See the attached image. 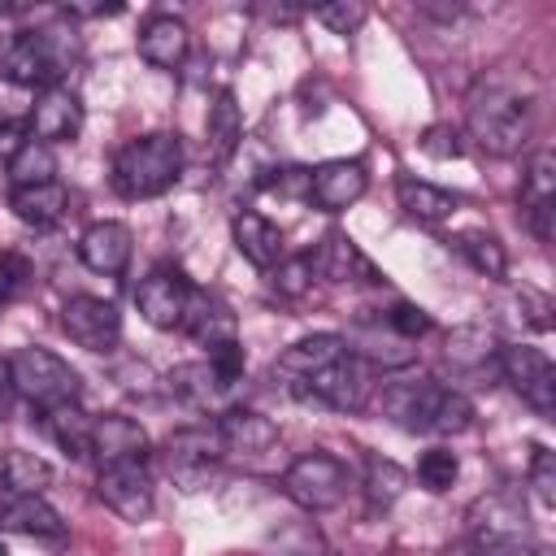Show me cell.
I'll return each mask as SVG.
<instances>
[{
  "mask_svg": "<svg viewBox=\"0 0 556 556\" xmlns=\"http://www.w3.org/2000/svg\"><path fill=\"white\" fill-rule=\"evenodd\" d=\"M182 330H187L195 343H204L208 352L222 348V343H235V339H239V321H235V313H230L217 295H208V291H195V295H191L187 317H182Z\"/></svg>",
  "mask_w": 556,
  "mask_h": 556,
  "instance_id": "cell-28",
  "label": "cell"
},
{
  "mask_svg": "<svg viewBox=\"0 0 556 556\" xmlns=\"http://www.w3.org/2000/svg\"><path fill=\"white\" fill-rule=\"evenodd\" d=\"M0 486L17 491V495H43V486H52V465L43 456H35V452L9 447L0 456Z\"/></svg>",
  "mask_w": 556,
  "mask_h": 556,
  "instance_id": "cell-33",
  "label": "cell"
},
{
  "mask_svg": "<svg viewBox=\"0 0 556 556\" xmlns=\"http://www.w3.org/2000/svg\"><path fill=\"white\" fill-rule=\"evenodd\" d=\"M539 96L530 78L513 70L482 74L465 96V130L486 156H517L534 135Z\"/></svg>",
  "mask_w": 556,
  "mask_h": 556,
  "instance_id": "cell-1",
  "label": "cell"
},
{
  "mask_svg": "<svg viewBox=\"0 0 556 556\" xmlns=\"http://www.w3.org/2000/svg\"><path fill=\"white\" fill-rule=\"evenodd\" d=\"M9 208H13V217H17V222H26V226L43 230V226H52V222H61V217H65V208H70V191H65L61 182L13 187V191H9Z\"/></svg>",
  "mask_w": 556,
  "mask_h": 556,
  "instance_id": "cell-29",
  "label": "cell"
},
{
  "mask_svg": "<svg viewBox=\"0 0 556 556\" xmlns=\"http://www.w3.org/2000/svg\"><path fill=\"white\" fill-rule=\"evenodd\" d=\"M395 200H400V208L413 222H426V226H434V222H443V217L456 213V195L452 191H443V187H434L426 178H413V174H400L395 178Z\"/></svg>",
  "mask_w": 556,
  "mask_h": 556,
  "instance_id": "cell-30",
  "label": "cell"
},
{
  "mask_svg": "<svg viewBox=\"0 0 556 556\" xmlns=\"http://www.w3.org/2000/svg\"><path fill=\"white\" fill-rule=\"evenodd\" d=\"M313 261V274H321L326 282H339V287H369V282H382V274H378V265L365 256V248L352 239V235H343V230H330L321 243H317V252L308 256Z\"/></svg>",
  "mask_w": 556,
  "mask_h": 556,
  "instance_id": "cell-15",
  "label": "cell"
},
{
  "mask_svg": "<svg viewBox=\"0 0 556 556\" xmlns=\"http://www.w3.org/2000/svg\"><path fill=\"white\" fill-rule=\"evenodd\" d=\"M530 486H534V495H539V504H556V456L547 452V447H534V456H530Z\"/></svg>",
  "mask_w": 556,
  "mask_h": 556,
  "instance_id": "cell-42",
  "label": "cell"
},
{
  "mask_svg": "<svg viewBox=\"0 0 556 556\" xmlns=\"http://www.w3.org/2000/svg\"><path fill=\"white\" fill-rule=\"evenodd\" d=\"M530 556H552V547H543V543H534V547H530Z\"/></svg>",
  "mask_w": 556,
  "mask_h": 556,
  "instance_id": "cell-47",
  "label": "cell"
},
{
  "mask_svg": "<svg viewBox=\"0 0 556 556\" xmlns=\"http://www.w3.org/2000/svg\"><path fill=\"white\" fill-rule=\"evenodd\" d=\"M130 252H135V239H130L126 222H91L78 235V261L91 274H104V278L122 274L130 265Z\"/></svg>",
  "mask_w": 556,
  "mask_h": 556,
  "instance_id": "cell-21",
  "label": "cell"
},
{
  "mask_svg": "<svg viewBox=\"0 0 556 556\" xmlns=\"http://www.w3.org/2000/svg\"><path fill=\"white\" fill-rule=\"evenodd\" d=\"M421 148H426L430 156H460V135H456L452 126H430V130L421 135Z\"/></svg>",
  "mask_w": 556,
  "mask_h": 556,
  "instance_id": "cell-44",
  "label": "cell"
},
{
  "mask_svg": "<svg viewBox=\"0 0 556 556\" xmlns=\"http://www.w3.org/2000/svg\"><path fill=\"white\" fill-rule=\"evenodd\" d=\"M4 408H9V374H0V417H4Z\"/></svg>",
  "mask_w": 556,
  "mask_h": 556,
  "instance_id": "cell-46",
  "label": "cell"
},
{
  "mask_svg": "<svg viewBox=\"0 0 556 556\" xmlns=\"http://www.w3.org/2000/svg\"><path fill=\"white\" fill-rule=\"evenodd\" d=\"M230 239H235L239 256H243L248 265H256V269H274V265L282 261V230H278L265 213H256V208L235 213Z\"/></svg>",
  "mask_w": 556,
  "mask_h": 556,
  "instance_id": "cell-25",
  "label": "cell"
},
{
  "mask_svg": "<svg viewBox=\"0 0 556 556\" xmlns=\"http://www.w3.org/2000/svg\"><path fill=\"white\" fill-rule=\"evenodd\" d=\"M208 365L217 369V378H222L226 387H235V382L243 378V365H248V352H243V343L235 339V343H222V348H213V352H208Z\"/></svg>",
  "mask_w": 556,
  "mask_h": 556,
  "instance_id": "cell-43",
  "label": "cell"
},
{
  "mask_svg": "<svg viewBox=\"0 0 556 556\" xmlns=\"http://www.w3.org/2000/svg\"><path fill=\"white\" fill-rule=\"evenodd\" d=\"M348 486H352V473H348V465H343L339 456H330V452H304V456H295V460L287 465V473H282L287 500L300 504L304 513H326V508L343 504Z\"/></svg>",
  "mask_w": 556,
  "mask_h": 556,
  "instance_id": "cell-7",
  "label": "cell"
},
{
  "mask_svg": "<svg viewBox=\"0 0 556 556\" xmlns=\"http://www.w3.org/2000/svg\"><path fill=\"white\" fill-rule=\"evenodd\" d=\"M61 330L87 348V352H113L122 343V313L113 300H100V295H70L65 308H61Z\"/></svg>",
  "mask_w": 556,
  "mask_h": 556,
  "instance_id": "cell-12",
  "label": "cell"
},
{
  "mask_svg": "<svg viewBox=\"0 0 556 556\" xmlns=\"http://www.w3.org/2000/svg\"><path fill=\"white\" fill-rule=\"evenodd\" d=\"M269 282H274L278 295L300 300V295L313 287V261H308V256H282V261L269 269Z\"/></svg>",
  "mask_w": 556,
  "mask_h": 556,
  "instance_id": "cell-38",
  "label": "cell"
},
{
  "mask_svg": "<svg viewBox=\"0 0 556 556\" xmlns=\"http://www.w3.org/2000/svg\"><path fill=\"white\" fill-rule=\"evenodd\" d=\"M139 56L152 65V70H178L187 61V48H191V30L182 17L174 13H152L143 26H139V39H135Z\"/></svg>",
  "mask_w": 556,
  "mask_h": 556,
  "instance_id": "cell-23",
  "label": "cell"
},
{
  "mask_svg": "<svg viewBox=\"0 0 556 556\" xmlns=\"http://www.w3.org/2000/svg\"><path fill=\"white\" fill-rule=\"evenodd\" d=\"M91 421H96V417H87L78 400H74V404L43 408V430H48V439H52L65 456H74V460L91 456Z\"/></svg>",
  "mask_w": 556,
  "mask_h": 556,
  "instance_id": "cell-32",
  "label": "cell"
},
{
  "mask_svg": "<svg viewBox=\"0 0 556 556\" xmlns=\"http://www.w3.org/2000/svg\"><path fill=\"white\" fill-rule=\"evenodd\" d=\"M382 413L408 434H460L473 426V404L439 378H404L382 387Z\"/></svg>",
  "mask_w": 556,
  "mask_h": 556,
  "instance_id": "cell-2",
  "label": "cell"
},
{
  "mask_svg": "<svg viewBox=\"0 0 556 556\" xmlns=\"http://www.w3.org/2000/svg\"><path fill=\"white\" fill-rule=\"evenodd\" d=\"M213 426L222 434V452L226 456H265V452L278 447V426L256 408H243V404L222 408Z\"/></svg>",
  "mask_w": 556,
  "mask_h": 556,
  "instance_id": "cell-20",
  "label": "cell"
},
{
  "mask_svg": "<svg viewBox=\"0 0 556 556\" xmlns=\"http://www.w3.org/2000/svg\"><path fill=\"white\" fill-rule=\"evenodd\" d=\"M500 348L504 343L486 326H456L443 339V361L460 378H482V374H495L500 369Z\"/></svg>",
  "mask_w": 556,
  "mask_h": 556,
  "instance_id": "cell-22",
  "label": "cell"
},
{
  "mask_svg": "<svg viewBox=\"0 0 556 556\" xmlns=\"http://www.w3.org/2000/svg\"><path fill=\"white\" fill-rule=\"evenodd\" d=\"M0 530L30 534V539H61L65 521L43 495H17L0 486Z\"/></svg>",
  "mask_w": 556,
  "mask_h": 556,
  "instance_id": "cell-24",
  "label": "cell"
},
{
  "mask_svg": "<svg viewBox=\"0 0 556 556\" xmlns=\"http://www.w3.org/2000/svg\"><path fill=\"white\" fill-rule=\"evenodd\" d=\"M313 17H317L326 30H334V35H356V30L365 26L369 9H365V4H326V9H317Z\"/></svg>",
  "mask_w": 556,
  "mask_h": 556,
  "instance_id": "cell-41",
  "label": "cell"
},
{
  "mask_svg": "<svg viewBox=\"0 0 556 556\" xmlns=\"http://www.w3.org/2000/svg\"><path fill=\"white\" fill-rule=\"evenodd\" d=\"M9 182L13 187H39V182H56V152L52 143L26 139V148L13 156L9 165Z\"/></svg>",
  "mask_w": 556,
  "mask_h": 556,
  "instance_id": "cell-35",
  "label": "cell"
},
{
  "mask_svg": "<svg viewBox=\"0 0 556 556\" xmlns=\"http://www.w3.org/2000/svg\"><path fill=\"white\" fill-rule=\"evenodd\" d=\"M191 295H195V287H191V278H187L178 265H156V269L135 287L139 317H143L148 326H156V330L182 326Z\"/></svg>",
  "mask_w": 556,
  "mask_h": 556,
  "instance_id": "cell-11",
  "label": "cell"
},
{
  "mask_svg": "<svg viewBox=\"0 0 556 556\" xmlns=\"http://www.w3.org/2000/svg\"><path fill=\"white\" fill-rule=\"evenodd\" d=\"M165 387H169V395H178V400L191 404V408H213V404L230 391V387L217 378V369H213L208 361H187V365L169 369Z\"/></svg>",
  "mask_w": 556,
  "mask_h": 556,
  "instance_id": "cell-31",
  "label": "cell"
},
{
  "mask_svg": "<svg viewBox=\"0 0 556 556\" xmlns=\"http://www.w3.org/2000/svg\"><path fill=\"white\" fill-rule=\"evenodd\" d=\"M382 317V326L387 330H395L400 339H408V343H417L426 330H430V313L426 308H417V304H408V300H395L391 308H382L378 313Z\"/></svg>",
  "mask_w": 556,
  "mask_h": 556,
  "instance_id": "cell-40",
  "label": "cell"
},
{
  "mask_svg": "<svg viewBox=\"0 0 556 556\" xmlns=\"http://www.w3.org/2000/svg\"><path fill=\"white\" fill-rule=\"evenodd\" d=\"M469 543H473V556H530L534 534H530L521 495L513 491L478 495L469 508Z\"/></svg>",
  "mask_w": 556,
  "mask_h": 556,
  "instance_id": "cell-5",
  "label": "cell"
},
{
  "mask_svg": "<svg viewBox=\"0 0 556 556\" xmlns=\"http://www.w3.org/2000/svg\"><path fill=\"white\" fill-rule=\"evenodd\" d=\"M408 486V473L395 465V460H382V456H369L365 465V500L369 508H391Z\"/></svg>",
  "mask_w": 556,
  "mask_h": 556,
  "instance_id": "cell-36",
  "label": "cell"
},
{
  "mask_svg": "<svg viewBox=\"0 0 556 556\" xmlns=\"http://www.w3.org/2000/svg\"><path fill=\"white\" fill-rule=\"evenodd\" d=\"M78 35L74 26H39V30H13L0 39V74L13 87H61V78L78 61Z\"/></svg>",
  "mask_w": 556,
  "mask_h": 556,
  "instance_id": "cell-3",
  "label": "cell"
},
{
  "mask_svg": "<svg viewBox=\"0 0 556 556\" xmlns=\"http://www.w3.org/2000/svg\"><path fill=\"white\" fill-rule=\"evenodd\" d=\"M295 400L321 404V408H334V413H356V408H365V400H369V374H365V365H361L352 352H343V356H334L330 365H321V369L300 387Z\"/></svg>",
  "mask_w": 556,
  "mask_h": 556,
  "instance_id": "cell-9",
  "label": "cell"
},
{
  "mask_svg": "<svg viewBox=\"0 0 556 556\" xmlns=\"http://www.w3.org/2000/svg\"><path fill=\"white\" fill-rule=\"evenodd\" d=\"M0 300H4V291H0Z\"/></svg>",
  "mask_w": 556,
  "mask_h": 556,
  "instance_id": "cell-49",
  "label": "cell"
},
{
  "mask_svg": "<svg viewBox=\"0 0 556 556\" xmlns=\"http://www.w3.org/2000/svg\"><path fill=\"white\" fill-rule=\"evenodd\" d=\"M83 130V100L74 87H48L35 96L30 109V139L39 143H70Z\"/></svg>",
  "mask_w": 556,
  "mask_h": 556,
  "instance_id": "cell-19",
  "label": "cell"
},
{
  "mask_svg": "<svg viewBox=\"0 0 556 556\" xmlns=\"http://www.w3.org/2000/svg\"><path fill=\"white\" fill-rule=\"evenodd\" d=\"M0 556H9V552H4V543H0Z\"/></svg>",
  "mask_w": 556,
  "mask_h": 556,
  "instance_id": "cell-48",
  "label": "cell"
},
{
  "mask_svg": "<svg viewBox=\"0 0 556 556\" xmlns=\"http://www.w3.org/2000/svg\"><path fill=\"white\" fill-rule=\"evenodd\" d=\"M152 452L148 443V430L135 421V417H122V413H104L91 421V456L96 465H143Z\"/></svg>",
  "mask_w": 556,
  "mask_h": 556,
  "instance_id": "cell-17",
  "label": "cell"
},
{
  "mask_svg": "<svg viewBox=\"0 0 556 556\" xmlns=\"http://www.w3.org/2000/svg\"><path fill=\"white\" fill-rule=\"evenodd\" d=\"M552 213H556V156L539 148L521 174V217L539 243L552 239Z\"/></svg>",
  "mask_w": 556,
  "mask_h": 556,
  "instance_id": "cell-18",
  "label": "cell"
},
{
  "mask_svg": "<svg viewBox=\"0 0 556 556\" xmlns=\"http://www.w3.org/2000/svg\"><path fill=\"white\" fill-rule=\"evenodd\" d=\"M456 473H460V460H456V452H447V447H430V452H421V460H417V482L426 486V491H447L452 482H456Z\"/></svg>",
  "mask_w": 556,
  "mask_h": 556,
  "instance_id": "cell-37",
  "label": "cell"
},
{
  "mask_svg": "<svg viewBox=\"0 0 556 556\" xmlns=\"http://www.w3.org/2000/svg\"><path fill=\"white\" fill-rule=\"evenodd\" d=\"M343 352H348L343 334H330V330H321V334H304V339H295L291 348H282V352L274 356L269 378H274V387H282V391L295 400L300 387H304L321 365H330V361L343 356Z\"/></svg>",
  "mask_w": 556,
  "mask_h": 556,
  "instance_id": "cell-13",
  "label": "cell"
},
{
  "mask_svg": "<svg viewBox=\"0 0 556 556\" xmlns=\"http://www.w3.org/2000/svg\"><path fill=\"white\" fill-rule=\"evenodd\" d=\"M500 374L543 421L556 417V369L539 348H530V343L500 348Z\"/></svg>",
  "mask_w": 556,
  "mask_h": 556,
  "instance_id": "cell-8",
  "label": "cell"
},
{
  "mask_svg": "<svg viewBox=\"0 0 556 556\" xmlns=\"http://www.w3.org/2000/svg\"><path fill=\"white\" fill-rule=\"evenodd\" d=\"M165 469H169V478H178L187 491H195V486H204V478L213 473V465L226 456L222 452V434H217V426L213 421H204V426H187V430H174L169 439H165Z\"/></svg>",
  "mask_w": 556,
  "mask_h": 556,
  "instance_id": "cell-10",
  "label": "cell"
},
{
  "mask_svg": "<svg viewBox=\"0 0 556 556\" xmlns=\"http://www.w3.org/2000/svg\"><path fill=\"white\" fill-rule=\"evenodd\" d=\"M348 352L361 361V365H382V369H404L408 361H413V343L408 339H400L395 330H387L382 326V317H374V321H361L348 339Z\"/></svg>",
  "mask_w": 556,
  "mask_h": 556,
  "instance_id": "cell-26",
  "label": "cell"
},
{
  "mask_svg": "<svg viewBox=\"0 0 556 556\" xmlns=\"http://www.w3.org/2000/svg\"><path fill=\"white\" fill-rule=\"evenodd\" d=\"M269 556H339L317 530L295 526V530H278V539L269 543Z\"/></svg>",
  "mask_w": 556,
  "mask_h": 556,
  "instance_id": "cell-39",
  "label": "cell"
},
{
  "mask_svg": "<svg viewBox=\"0 0 556 556\" xmlns=\"http://www.w3.org/2000/svg\"><path fill=\"white\" fill-rule=\"evenodd\" d=\"M26 148V126L22 122H9V117H0V165L9 169L13 165V156Z\"/></svg>",
  "mask_w": 556,
  "mask_h": 556,
  "instance_id": "cell-45",
  "label": "cell"
},
{
  "mask_svg": "<svg viewBox=\"0 0 556 556\" xmlns=\"http://www.w3.org/2000/svg\"><path fill=\"white\" fill-rule=\"evenodd\" d=\"M4 374H9V387L39 413L78 400V369L48 348H17Z\"/></svg>",
  "mask_w": 556,
  "mask_h": 556,
  "instance_id": "cell-6",
  "label": "cell"
},
{
  "mask_svg": "<svg viewBox=\"0 0 556 556\" xmlns=\"http://www.w3.org/2000/svg\"><path fill=\"white\" fill-rule=\"evenodd\" d=\"M369 187V174L361 161H348V156H334V161H321L317 169H308V187L304 195L321 208V213H343L352 208Z\"/></svg>",
  "mask_w": 556,
  "mask_h": 556,
  "instance_id": "cell-16",
  "label": "cell"
},
{
  "mask_svg": "<svg viewBox=\"0 0 556 556\" xmlns=\"http://www.w3.org/2000/svg\"><path fill=\"white\" fill-rule=\"evenodd\" d=\"M96 495L104 500V508H113L122 521H143L156 508V491H152V473L143 465H104L96 478Z\"/></svg>",
  "mask_w": 556,
  "mask_h": 556,
  "instance_id": "cell-14",
  "label": "cell"
},
{
  "mask_svg": "<svg viewBox=\"0 0 556 556\" xmlns=\"http://www.w3.org/2000/svg\"><path fill=\"white\" fill-rule=\"evenodd\" d=\"M243 143V113H239V100L230 87H222L208 104V117H204V148H208V161L213 165H226Z\"/></svg>",
  "mask_w": 556,
  "mask_h": 556,
  "instance_id": "cell-27",
  "label": "cell"
},
{
  "mask_svg": "<svg viewBox=\"0 0 556 556\" xmlns=\"http://www.w3.org/2000/svg\"><path fill=\"white\" fill-rule=\"evenodd\" d=\"M182 178V139L169 130H152L126 139L113 152V191L122 200H152L165 195Z\"/></svg>",
  "mask_w": 556,
  "mask_h": 556,
  "instance_id": "cell-4",
  "label": "cell"
},
{
  "mask_svg": "<svg viewBox=\"0 0 556 556\" xmlns=\"http://www.w3.org/2000/svg\"><path fill=\"white\" fill-rule=\"evenodd\" d=\"M447 243H452L456 256H460L469 269H478L482 278H504V274H508V252H504V243H500L495 235H486V230H460V235H452Z\"/></svg>",
  "mask_w": 556,
  "mask_h": 556,
  "instance_id": "cell-34",
  "label": "cell"
}]
</instances>
